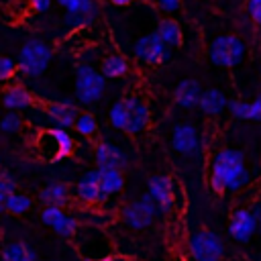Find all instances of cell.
Instances as JSON below:
<instances>
[{"instance_id":"obj_25","label":"cell","mask_w":261,"mask_h":261,"mask_svg":"<svg viewBox=\"0 0 261 261\" xmlns=\"http://www.w3.org/2000/svg\"><path fill=\"white\" fill-rule=\"evenodd\" d=\"M100 184H102V192L108 198L116 196L122 190V186H124L120 169H116V167H102L100 169Z\"/></svg>"},{"instance_id":"obj_44","label":"cell","mask_w":261,"mask_h":261,"mask_svg":"<svg viewBox=\"0 0 261 261\" xmlns=\"http://www.w3.org/2000/svg\"><path fill=\"white\" fill-rule=\"evenodd\" d=\"M0 171H2V167H0Z\"/></svg>"},{"instance_id":"obj_36","label":"cell","mask_w":261,"mask_h":261,"mask_svg":"<svg viewBox=\"0 0 261 261\" xmlns=\"http://www.w3.org/2000/svg\"><path fill=\"white\" fill-rule=\"evenodd\" d=\"M155 4H157V8H159L163 14H173V12L179 10L181 0H155Z\"/></svg>"},{"instance_id":"obj_40","label":"cell","mask_w":261,"mask_h":261,"mask_svg":"<svg viewBox=\"0 0 261 261\" xmlns=\"http://www.w3.org/2000/svg\"><path fill=\"white\" fill-rule=\"evenodd\" d=\"M135 0H110L112 6H130Z\"/></svg>"},{"instance_id":"obj_16","label":"cell","mask_w":261,"mask_h":261,"mask_svg":"<svg viewBox=\"0 0 261 261\" xmlns=\"http://www.w3.org/2000/svg\"><path fill=\"white\" fill-rule=\"evenodd\" d=\"M45 116L51 122V126H59V128H73L80 110L73 102H51L45 108Z\"/></svg>"},{"instance_id":"obj_34","label":"cell","mask_w":261,"mask_h":261,"mask_svg":"<svg viewBox=\"0 0 261 261\" xmlns=\"http://www.w3.org/2000/svg\"><path fill=\"white\" fill-rule=\"evenodd\" d=\"M18 63L12 57H0V82H8L14 77Z\"/></svg>"},{"instance_id":"obj_31","label":"cell","mask_w":261,"mask_h":261,"mask_svg":"<svg viewBox=\"0 0 261 261\" xmlns=\"http://www.w3.org/2000/svg\"><path fill=\"white\" fill-rule=\"evenodd\" d=\"M20 126H22V118H20V114H18V112H14V110H8V112L0 118V128H2L6 135L18 133V130H20Z\"/></svg>"},{"instance_id":"obj_9","label":"cell","mask_w":261,"mask_h":261,"mask_svg":"<svg viewBox=\"0 0 261 261\" xmlns=\"http://www.w3.org/2000/svg\"><path fill=\"white\" fill-rule=\"evenodd\" d=\"M41 220L49 228H53V232H57L59 237H65V239L75 237V232L80 228L77 218L73 214L65 212V208H61V206H43Z\"/></svg>"},{"instance_id":"obj_32","label":"cell","mask_w":261,"mask_h":261,"mask_svg":"<svg viewBox=\"0 0 261 261\" xmlns=\"http://www.w3.org/2000/svg\"><path fill=\"white\" fill-rule=\"evenodd\" d=\"M228 112H230V116L232 118H237V120H249V102L247 100H237V98H232V100H228Z\"/></svg>"},{"instance_id":"obj_37","label":"cell","mask_w":261,"mask_h":261,"mask_svg":"<svg viewBox=\"0 0 261 261\" xmlns=\"http://www.w3.org/2000/svg\"><path fill=\"white\" fill-rule=\"evenodd\" d=\"M249 120L261 122V94L253 102H249Z\"/></svg>"},{"instance_id":"obj_12","label":"cell","mask_w":261,"mask_h":261,"mask_svg":"<svg viewBox=\"0 0 261 261\" xmlns=\"http://www.w3.org/2000/svg\"><path fill=\"white\" fill-rule=\"evenodd\" d=\"M171 147L175 153L186 155V157H194L200 153V135L198 128L190 122H179L171 128Z\"/></svg>"},{"instance_id":"obj_4","label":"cell","mask_w":261,"mask_h":261,"mask_svg":"<svg viewBox=\"0 0 261 261\" xmlns=\"http://www.w3.org/2000/svg\"><path fill=\"white\" fill-rule=\"evenodd\" d=\"M75 100L84 106L96 104L106 92V77L94 65L82 63L75 69Z\"/></svg>"},{"instance_id":"obj_22","label":"cell","mask_w":261,"mask_h":261,"mask_svg":"<svg viewBox=\"0 0 261 261\" xmlns=\"http://www.w3.org/2000/svg\"><path fill=\"white\" fill-rule=\"evenodd\" d=\"M100 71L104 73L106 80H118L128 73V61L126 57L118 53H110L100 61Z\"/></svg>"},{"instance_id":"obj_38","label":"cell","mask_w":261,"mask_h":261,"mask_svg":"<svg viewBox=\"0 0 261 261\" xmlns=\"http://www.w3.org/2000/svg\"><path fill=\"white\" fill-rule=\"evenodd\" d=\"M51 2H53V0H29L31 8H33L35 12H45V10H49V8H51Z\"/></svg>"},{"instance_id":"obj_42","label":"cell","mask_w":261,"mask_h":261,"mask_svg":"<svg viewBox=\"0 0 261 261\" xmlns=\"http://www.w3.org/2000/svg\"><path fill=\"white\" fill-rule=\"evenodd\" d=\"M0 212H4V202L0 200Z\"/></svg>"},{"instance_id":"obj_28","label":"cell","mask_w":261,"mask_h":261,"mask_svg":"<svg viewBox=\"0 0 261 261\" xmlns=\"http://www.w3.org/2000/svg\"><path fill=\"white\" fill-rule=\"evenodd\" d=\"M35 143H37V149L41 151V155H43L45 159H55V157H59L57 141H55V137L51 135L49 128H47V130H41Z\"/></svg>"},{"instance_id":"obj_26","label":"cell","mask_w":261,"mask_h":261,"mask_svg":"<svg viewBox=\"0 0 261 261\" xmlns=\"http://www.w3.org/2000/svg\"><path fill=\"white\" fill-rule=\"evenodd\" d=\"M128 116H130V96L114 102L108 110V118H110V124L118 130H126V124H128Z\"/></svg>"},{"instance_id":"obj_20","label":"cell","mask_w":261,"mask_h":261,"mask_svg":"<svg viewBox=\"0 0 261 261\" xmlns=\"http://www.w3.org/2000/svg\"><path fill=\"white\" fill-rule=\"evenodd\" d=\"M226 106H228V100H226L224 92H220L218 88H208V90H204L202 96H200V104H198V108H200L204 114H208V116L220 114Z\"/></svg>"},{"instance_id":"obj_6","label":"cell","mask_w":261,"mask_h":261,"mask_svg":"<svg viewBox=\"0 0 261 261\" xmlns=\"http://www.w3.org/2000/svg\"><path fill=\"white\" fill-rule=\"evenodd\" d=\"M73 239H75V249L84 259L112 255L110 239L100 226H80Z\"/></svg>"},{"instance_id":"obj_33","label":"cell","mask_w":261,"mask_h":261,"mask_svg":"<svg viewBox=\"0 0 261 261\" xmlns=\"http://www.w3.org/2000/svg\"><path fill=\"white\" fill-rule=\"evenodd\" d=\"M12 192H16V181L8 171H0V200L4 202Z\"/></svg>"},{"instance_id":"obj_5","label":"cell","mask_w":261,"mask_h":261,"mask_svg":"<svg viewBox=\"0 0 261 261\" xmlns=\"http://www.w3.org/2000/svg\"><path fill=\"white\" fill-rule=\"evenodd\" d=\"M245 43L237 35H218L208 45V57L218 67H237L245 59Z\"/></svg>"},{"instance_id":"obj_17","label":"cell","mask_w":261,"mask_h":261,"mask_svg":"<svg viewBox=\"0 0 261 261\" xmlns=\"http://www.w3.org/2000/svg\"><path fill=\"white\" fill-rule=\"evenodd\" d=\"M202 88L198 84V80H181L175 90H173V102L179 106V108H196L200 104V96H202Z\"/></svg>"},{"instance_id":"obj_18","label":"cell","mask_w":261,"mask_h":261,"mask_svg":"<svg viewBox=\"0 0 261 261\" xmlns=\"http://www.w3.org/2000/svg\"><path fill=\"white\" fill-rule=\"evenodd\" d=\"M151 122V112H149V106L139 98V96H130V116H128V124H126V130L128 135H139L143 133Z\"/></svg>"},{"instance_id":"obj_3","label":"cell","mask_w":261,"mask_h":261,"mask_svg":"<svg viewBox=\"0 0 261 261\" xmlns=\"http://www.w3.org/2000/svg\"><path fill=\"white\" fill-rule=\"evenodd\" d=\"M51 59H53V49L41 39H31L20 47L16 63H18V71L24 73L27 77H39L51 65Z\"/></svg>"},{"instance_id":"obj_23","label":"cell","mask_w":261,"mask_h":261,"mask_svg":"<svg viewBox=\"0 0 261 261\" xmlns=\"http://www.w3.org/2000/svg\"><path fill=\"white\" fill-rule=\"evenodd\" d=\"M155 33H157V35L163 39V43L169 45V47H177V45H181V39H184V35H181V27H179V22L173 20V18H161V20L157 22Z\"/></svg>"},{"instance_id":"obj_27","label":"cell","mask_w":261,"mask_h":261,"mask_svg":"<svg viewBox=\"0 0 261 261\" xmlns=\"http://www.w3.org/2000/svg\"><path fill=\"white\" fill-rule=\"evenodd\" d=\"M31 206H33L31 198L24 196V194H20V192H12V194L4 200V210L10 212V214H16V216L27 214V212L31 210Z\"/></svg>"},{"instance_id":"obj_8","label":"cell","mask_w":261,"mask_h":261,"mask_svg":"<svg viewBox=\"0 0 261 261\" xmlns=\"http://www.w3.org/2000/svg\"><path fill=\"white\" fill-rule=\"evenodd\" d=\"M133 55L137 61H141L143 65H161L169 59L171 55V47L163 43V39L153 31V33H147L143 37H139L135 43H133Z\"/></svg>"},{"instance_id":"obj_43","label":"cell","mask_w":261,"mask_h":261,"mask_svg":"<svg viewBox=\"0 0 261 261\" xmlns=\"http://www.w3.org/2000/svg\"><path fill=\"white\" fill-rule=\"evenodd\" d=\"M45 261H57V259H45Z\"/></svg>"},{"instance_id":"obj_29","label":"cell","mask_w":261,"mask_h":261,"mask_svg":"<svg viewBox=\"0 0 261 261\" xmlns=\"http://www.w3.org/2000/svg\"><path fill=\"white\" fill-rule=\"evenodd\" d=\"M51 135L55 137L57 141V147H59V157H65V155H71L73 149H75V141L71 137V133L67 128H59V126H51L49 128Z\"/></svg>"},{"instance_id":"obj_41","label":"cell","mask_w":261,"mask_h":261,"mask_svg":"<svg viewBox=\"0 0 261 261\" xmlns=\"http://www.w3.org/2000/svg\"><path fill=\"white\" fill-rule=\"evenodd\" d=\"M84 261H114L112 255H106V257H96V259H84Z\"/></svg>"},{"instance_id":"obj_39","label":"cell","mask_w":261,"mask_h":261,"mask_svg":"<svg viewBox=\"0 0 261 261\" xmlns=\"http://www.w3.org/2000/svg\"><path fill=\"white\" fill-rule=\"evenodd\" d=\"M251 212H253V218H255V222H257V230H259V234H261V200H257V202L251 206Z\"/></svg>"},{"instance_id":"obj_30","label":"cell","mask_w":261,"mask_h":261,"mask_svg":"<svg viewBox=\"0 0 261 261\" xmlns=\"http://www.w3.org/2000/svg\"><path fill=\"white\" fill-rule=\"evenodd\" d=\"M73 130H77L80 137H94L98 133V120L92 112H80L75 124H73Z\"/></svg>"},{"instance_id":"obj_2","label":"cell","mask_w":261,"mask_h":261,"mask_svg":"<svg viewBox=\"0 0 261 261\" xmlns=\"http://www.w3.org/2000/svg\"><path fill=\"white\" fill-rule=\"evenodd\" d=\"M188 259L190 261H222L226 245L216 230L198 228L188 237Z\"/></svg>"},{"instance_id":"obj_14","label":"cell","mask_w":261,"mask_h":261,"mask_svg":"<svg viewBox=\"0 0 261 261\" xmlns=\"http://www.w3.org/2000/svg\"><path fill=\"white\" fill-rule=\"evenodd\" d=\"M257 232L259 230H257V222L253 218L251 208H237L230 214L228 234L232 237V241H237V243H249Z\"/></svg>"},{"instance_id":"obj_24","label":"cell","mask_w":261,"mask_h":261,"mask_svg":"<svg viewBox=\"0 0 261 261\" xmlns=\"http://www.w3.org/2000/svg\"><path fill=\"white\" fill-rule=\"evenodd\" d=\"M0 261H37V253L24 241H12L2 249Z\"/></svg>"},{"instance_id":"obj_35","label":"cell","mask_w":261,"mask_h":261,"mask_svg":"<svg viewBox=\"0 0 261 261\" xmlns=\"http://www.w3.org/2000/svg\"><path fill=\"white\" fill-rule=\"evenodd\" d=\"M247 12L249 18L261 27V0H247Z\"/></svg>"},{"instance_id":"obj_1","label":"cell","mask_w":261,"mask_h":261,"mask_svg":"<svg viewBox=\"0 0 261 261\" xmlns=\"http://www.w3.org/2000/svg\"><path fill=\"white\" fill-rule=\"evenodd\" d=\"M251 181L245 155L239 149L222 147L210 159V186L216 194L239 192Z\"/></svg>"},{"instance_id":"obj_21","label":"cell","mask_w":261,"mask_h":261,"mask_svg":"<svg viewBox=\"0 0 261 261\" xmlns=\"http://www.w3.org/2000/svg\"><path fill=\"white\" fill-rule=\"evenodd\" d=\"M39 198H41V202L45 206H61V208H65L69 204V200H71V192H69V188L65 184L55 181V184L45 186L41 190Z\"/></svg>"},{"instance_id":"obj_10","label":"cell","mask_w":261,"mask_h":261,"mask_svg":"<svg viewBox=\"0 0 261 261\" xmlns=\"http://www.w3.org/2000/svg\"><path fill=\"white\" fill-rule=\"evenodd\" d=\"M57 4L65 10V20L69 27H86L92 24L98 16L96 0H57Z\"/></svg>"},{"instance_id":"obj_11","label":"cell","mask_w":261,"mask_h":261,"mask_svg":"<svg viewBox=\"0 0 261 261\" xmlns=\"http://www.w3.org/2000/svg\"><path fill=\"white\" fill-rule=\"evenodd\" d=\"M147 192L157 204L161 214H169L175 208V186L169 175H153L147 184Z\"/></svg>"},{"instance_id":"obj_15","label":"cell","mask_w":261,"mask_h":261,"mask_svg":"<svg viewBox=\"0 0 261 261\" xmlns=\"http://www.w3.org/2000/svg\"><path fill=\"white\" fill-rule=\"evenodd\" d=\"M94 161H96L98 169H102V167L122 169L126 165V155L118 145L104 139V141H98L96 147H94Z\"/></svg>"},{"instance_id":"obj_13","label":"cell","mask_w":261,"mask_h":261,"mask_svg":"<svg viewBox=\"0 0 261 261\" xmlns=\"http://www.w3.org/2000/svg\"><path fill=\"white\" fill-rule=\"evenodd\" d=\"M75 198L82 202V204H102L108 200V196L102 192V184H100V169H90L86 171L80 181L75 184Z\"/></svg>"},{"instance_id":"obj_7","label":"cell","mask_w":261,"mask_h":261,"mask_svg":"<svg viewBox=\"0 0 261 261\" xmlns=\"http://www.w3.org/2000/svg\"><path fill=\"white\" fill-rule=\"evenodd\" d=\"M157 214H161V212H159L157 204L153 202V198L149 196V192H145V194L139 196L137 200L128 202V204L122 206V210H120L122 222H124L126 226H130V228H135V230H143V228L151 226L153 220L157 218Z\"/></svg>"},{"instance_id":"obj_19","label":"cell","mask_w":261,"mask_h":261,"mask_svg":"<svg viewBox=\"0 0 261 261\" xmlns=\"http://www.w3.org/2000/svg\"><path fill=\"white\" fill-rule=\"evenodd\" d=\"M2 104L8 108V110H14V112H20V110H27L33 106V94L20 86V84H12L8 86L4 92H2Z\"/></svg>"}]
</instances>
